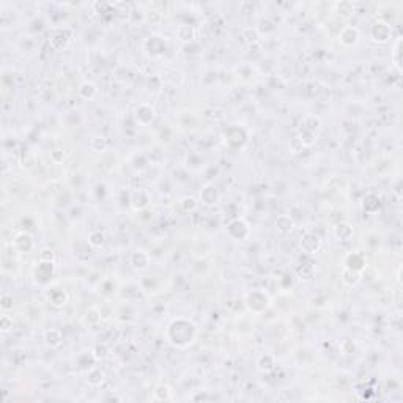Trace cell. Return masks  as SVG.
<instances>
[{
  "label": "cell",
  "mask_w": 403,
  "mask_h": 403,
  "mask_svg": "<svg viewBox=\"0 0 403 403\" xmlns=\"http://www.w3.org/2000/svg\"><path fill=\"white\" fill-rule=\"evenodd\" d=\"M96 93H98V89L93 82H84L79 87V95L84 99H93Z\"/></svg>",
  "instance_id": "cell-27"
},
{
  "label": "cell",
  "mask_w": 403,
  "mask_h": 403,
  "mask_svg": "<svg viewBox=\"0 0 403 403\" xmlns=\"http://www.w3.org/2000/svg\"><path fill=\"white\" fill-rule=\"evenodd\" d=\"M165 335H167V340L173 347L187 348L194 344V340L197 337V326L189 318L178 317L175 320H172V323L165 331Z\"/></svg>",
  "instance_id": "cell-1"
},
{
  "label": "cell",
  "mask_w": 403,
  "mask_h": 403,
  "mask_svg": "<svg viewBox=\"0 0 403 403\" xmlns=\"http://www.w3.org/2000/svg\"><path fill=\"white\" fill-rule=\"evenodd\" d=\"M70 37H71L70 30H66V29H55V30H54V33H52V37H51V46H52L54 49H62V48H65L66 44H68Z\"/></svg>",
  "instance_id": "cell-13"
},
{
  "label": "cell",
  "mask_w": 403,
  "mask_h": 403,
  "mask_svg": "<svg viewBox=\"0 0 403 403\" xmlns=\"http://www.w3.org/2000/svg\"><path fill=\"white\" fill-rule=\"evenodd\" d=\"M321 247V239L315 233H306L301 238V249L306 254H317Z\"/></svg>",
  "instance_id": "cell-10"
},
{
  "label": "cell",
  "mask_w": 403,
  "mask_h": 403,
  "mask_svg": "<svg viewBox=\"0 0 403 403\" xmlns=\"http://www.w3.org/2000/svg\"><path fill=\"white\" fill-rule=\"evenodd\" d=\"M129 202H131V205H132L134 210L140 211V210H145V208L150 205L151 196L145 189H139V191H134L131 194V200Z\"/></svg>",
  "instance_id": "cell-12"
},
{
  "label": "cell",
  "mask_w": 403,
  "mask_h": 403,
  "mask_svg": "<svg viewBox=\"0 0 403 403\" xmlns=\"http://www.w3.org/2000/svg\"><path fill=\"white\" fill-rule=\"evenodd\" d=\"M63 156H65V153L62 150H54L52 151V159L55 161V163H60V161L63 159Z\"/></svg>",
  "instance_id": "cell-40"
},
{
  "label": "cell",
  "mask_w": 403,
  "mask_h": 403,
  "mask_svg": "<svg viewBox=\"0 0 403 403\" xmlns=\"http://www.w3.org/2000/svg\"><path fill=\"white\" fill-rule=\"evenodd\" d=\"M148 263H150V255H148V252H145V251H142V249L132 252V255H131V265H132L134 270L142 271V270H145L147 266H148Z\"/></svg>",
  "instance_id": "cell-15"
},
{
  "label": "cell",
  "mask_w": 403,
  "mask_h": 403,
  "mask_svg": "<svg viewBox=\"0 0 403 403\" xmlns=\"http://www.w3.org/2000/svg\"><path fill=\"white\" fill-rule=\"evenodd\" d=\"M227 233H228V237L233 239H246L249 237L251 228L247 225L246 220L233 219V220H230V224L227 225Z\"/></svg>",
  "instance_id": "cell-3"
},
{
  "label": "cell",
  "mask_w": 403,
  "mask_h": 403,
  "mask_svg": "<svg viewBox=\"0 0 403 403\" xmlns=\"http://www.w3.org/2000/svg\"><path fill=\"white\" fill-rule=\"evenodd\" d=\"M302 125H304V126H302L304 129L312 131V132L317 134L320 131V128H321V120L318 117H315V115H307L304 118V122H302Z\"/></svg>",
  "instance_id": "cell-28"
},
{
  "label": "cell",
  "mask_w": 403,
  "mask_h": 403,
  "mask_svg": "<svg viewBox=\"0 0 403 403\" xmlns=\"http://www.w3.org/2000/svg\"><path fill=\"white\" fill-rule=\"evenodd\" d=\"M177 38L184 44L191 43V41H194V38H196V29L189 24H181L177 29Z\"/></svg>",
  "instance_id": "cell-19"
},
{
  "label": "cell",
  "mask_w": 403,
  "mask_h": 403,
  "mask_svg": "<svg viewBox=\"0 0 403 403\" xmlns=\"http://www.w3.org/2000/svg\"><path fill=\"white\" fill-rule=\"evenodd\" d=\"M294 274L302 282H311L315 276V266L312 263H301L294 268Z\"/></svg>",
  "instance_id": "cell-18"
},
{
  "label": "cell",
  "mask_w": 403,
  "mask_h": 403,
  "mask_svg": "<svg viewBox=\"0 0 403 403\" xmlns=\"http://www.w3.org/2000/svg\"><path fill=\"white\" fill-rule=\"evenodd\" d=\"M3 312H8L10 309H13V296L10 294H2V304H0Z\"/></svg>",
  "instance_id": "cell-39"
},
{
  "label": "cell",
  "mask_w": 403,
  "mask_h": 403,
  "mask_svg": "<svg viewBox=\"0 0 403 403\" xmlns=\"http://www.w3.org/2000/svg\"><path fill=\"white\" fill-rule=\"evenodd\" d=\"M380 208V200L375 196H367L364 199V211L367 213H375Z\"/></svg>",
  "instance_id": "cell-31"
},
{
  "label": "cell",
  "mask_w": 403,
  "mask_h": 403,
  "mask_svg": "<svg viewBox=\"0 0 403 403\" xmlns=\"http://www.w3.org/2000/svg\"><path fill=\"white\" fill-rule=\"evenodd\" d=\"M353 227L351 224H348V222H340L334 227V235H335V238L340 239V241H348V239H351L353 238Z\"/></svg>",
  "instance_id": "cell-21"
},
{
  "label": "cell",
  "mask_w": 403,
  "mask_h": 403,
  "mask_svg": "<svg viewBox=\"0 0 403 403\" xmlns=\"http://www.w3.org/2000/svg\"><path fill=\"white\" fill-rule=\"evenodd\" d=\"M92 148L95 150V151H106L107 150V140H106V137H103V136H96V137H93L92 139Z\"/></svg>",
  "instance_id": "cell-34"
},
{
  "label": "cell",
  "mask_w": 403,
  "mask_h": 403,
  "mask_svg": "<svg viewBox=\"0 0 403 403\" xmlns=\"http://www.w3.org/2000/svg\"><path fill=\"white\" fill-rule=\"evenodd\" d=\"M39 260L41 261H55V254L52 249H43L39 252Z\"/></svg>",
  "instance_id": "cell-38"
},
{
  "label": "cell",
  "mask_w": 403,
  "mask_h": 403,
  "mask_svg": "<svg viewBox=\"0 0 403 403\" xmlns=\"http://www.w3.org/2000/svg\"><path fill=\"white\" fill-rule=\"evenodd\" d=\"M344 266L347 268V270H351V271H356V273H362L367 268V258L361 252L354 251V252H350L345 257Z\"/></svg>",
  "instance_id": "cell-5"
},
{
  "label": "cell",
  "mask_w": 403,
  "mask_h": 403,
  "mask_svg": "<svg viewBox=\"0 0 403 403\" xmlns=\"http://www.w3.org/2000/svg\"><path fill=\"white\" fill-rule=\"evenodd\" d=\"M145 49L148 51V52H151V49H156L154 55H161V54L165 51V41L161 37L153 35V37H150L145 41Z\"/></svg>",
  "instance_id": "cell-20"
},
{
  "label": "cell",
  "mask_w": 403,
  "mask_h": 403,
  "mask_svg": "<svg viewBox=\"0 0 403 403\" xmlns=\"http://www.w3.org/2000/svg\"><path fill=\"white\" fill-rule=\"evenodd\" d=\"M335 8H337V13H342V15L348 16L354 11V5L351 2H340L335 5Z\"/></svg>",
  "instance_id": "cell-35"
},
{
  "label": "cell",
  "mask_w": 403,
  "mask_h": 403,
  "mask_svg": "<svg viewBox=\"0 0 403 403\" xmlns=\"http://www.w3.org/2000/svg\"><path fill=\"white\" fill-rule=\"evenodd\" d=\"M370 37L377 43H387L392 37V29L386 21H377L370 29Z\"/></svg>",
  "instance_id": "cell-4"
},
{
  "label": "cell",
  "mask_w": 403,
  "mask_h": 403,
  "mask_svg": "<svg viewBox=\"0 0 403 403\" xmlns=\"http://www.w3.org/2000/svg\"><path fill=\"white\" fill-rule=\"evenodd\" d=\"M104 377L106 375L99 367H90L89 372H87V383L90 386H101L104 381Z\"/></svg>",
  "instance_id": "cell-22"
},
{
  "label": "cell",
  "mask_w": 403,
  "mask_h": 403,
  "mask_svg": "<svg viewBox=\"0 0 403 403\" xmlns=\"http://www.w3.org/2000/svg\"><path fill=\"white\" fill-rule=\"evenodd\" d=\"M13 326H15L13 318L10 315L3 313L2 317H0V331H2V334H8L10 331H13Z\"/></svg>",
  "instance_id": "cell-32"
},
{
  "label": "cell",
  "mask_w": 403,
  "mask_h": 403,
  "mask_svg": "<svg viewBox=\"0 0 403 403\" xmlns=\"http://www.w3.org/2000/svg\"><path fill=\"white\" fill-rule=\"evenodd\" d=\"M257 368L261 373L273 372L274 368H276V358H274V354H270V353L261 354L257 361Z\"/></svg>",
  "instance_id": "cell-16"
},
{
  "label": "cell",
  "mask_w": 403,
  "mask_h": 403,
  "mask_svg": "<svg viewBox=\"0 0 403 403\" xmlns=\"http://www.w3.org/2000/svg\"><path fill=\"white\" fill-rule=\"evenodd\" d=\"M54 276V261H41L35 268V280L39 285H48Z\"/></svg>",
  "instance_id": "cell-7"
},
{
  "label": "cell",
  "mask_w": 403,
  "mask_h": 403,
  "mask_svg": "<svg viewBox=\"0 0 403 403\" xmlns=\"http://www.w3.org/2000/svg\"><path fill=\"white\" fill-rule=\"evenodd\" d=\"M220 199V194L218 191V187L211 184V183H208L205 184L203 187H202V191H200V200H202V203L206 205V206H213V205H216Z\"/></svg>",
  "instance_id": "cell-8"
},
{
  "label": "cell",
  "mask_w": 403,
  "mask_h": 403,
  "mask_svg": "<svg viewBox=\"0 0 403 403\" xmlns=\"http://www.w3.org/2000/svg\"><path fill=\"white\" fill-rule=\"evenodd\" d=\"M33 238L30 233L27 232H21L18 233L15 239H13V246H15V249L18 252H30L33 249Z\"/></svg>",
  "instance_id": "cell-11"
},
{
  "label": "cell",
  "mask_w": 403,
  "mask_h": 403,
  "mask_svg": "<svg viewBox=\"0 0 403 403\" xmlns=\"http://www.w3.org/2000/svg\"><path fill=\"white\" fill-rule=\"evenodd\" d=\"M228 134H230V136H227V144L232 147V148H238V147H241L243 145L244 142H246V139H247V136H246V132L241 129V128H230V129H228Z\"/></svg>",
  "instance_id": "cell-14"
},
{
  "label": "cell",
  "mask_w": 403,
  "mask_h": 403,
  "mask_svg": "<svg viewBox=\"0 0 403 403\" xmlns=\"http://www.w3.org/2000/svg\"><path fill=\"white\" fill-rule=\"evenodd\" d=\"M180 205H181V208H183V210H184L186 213H192V211H196L197 208H199V202H197L196 197L186 196V197L181 199Z\"/></svg>",
  "instance_id": "cell-30"
},
{
  "label": "cell",
  "mask_w": 403,
  "mask_h": 403,
  "mask_svg": "<svg viewBox=\"0 0 403 403\" xmlns=\"http://www.w3.org/2000/svg\"><path fill=\"white\" fill-rule=\"evenodd\" d=\"M339 38H340V43L344 44L345 48H353V46H356L359 41V30L356 29V27L347 25L342 29Z\"/></svg>",
  "instance_id": "cell-9"
},
{
  "label": "cell",
  "mask_w": 403,
  "mask_h": 403,
  "mask_svg": "<svg viewBox=\"0 0 403 403\" xmlns=\"http://www.w3.org/2000/svg\"><path fill=\"white\" fill-rule=\"evenodd\" d=\"M109 354H110V350L106 342H99V344H96L92 350V358L95 361H106L109 358Z\"/></svg>",
  "instance_id": "cell-24"
},
{
  "label": "cell",
  "mask_w": 403,
  "mask_h": 403,
  "mask_svg": "<svg viewBox=\"0 0 403 403\" xmlns=\"http://www.w3.org/2000/svg\"><path fill=\"white\" fill-rule=\"evenodd\" d=\"M44 342H46V345L51 348H58L63 344L62 331H60V329H55V328L48 329V331L44 332Z\"/></svg>",
  "instance_id": "cell-17"
},
{
  "label": "cell",
  "mask_w": 403,
  "mask_h": 403,
  "mask_svg": "<svg viewBox=\"0 0 403 403\" xmlns=\"http://www.w3.org/2000/svg\"><path fill=\"white\" fill-rule=\"evenodd\" d=\"M49 299L55 307H62V306L66 304L68 296H66V293L62 290V288H54V290L49 293Z\"/></svg>",
  "instance_id": "cell-25"
},
{
  "label": "cell",
  "mask_w": 403,
  "mask_h": 403,
  "mask_svg": "<svg viewBox=\"0 0 403 403\" xmlns=\"http://www.w3.org/2000/svg\"><path fill=\"white\" fill-rule=\"evenodd\" d=\"M154 115H156V112H154V107L147 104V103H142L136 107V110H134V118H136V122L142 126H148L153 120H154Z\"/></svg>",
  "instance_id": "cell-6"
},
{
  "label": "cell",
  "mask_w": 403,
  "mask_h": 403,
  "mask_svg": "<svg viewBox=\"0 0 403 403\" xmlns=\"http://www.w3.org/2000/svg\"><path fill=\"white\" fill-rule=\"evenodd\" d=\"M400 46H402V38L397 39V43H395V48H394V52H392V62H394V66L397 70H400V63H402V60H400Z\"/></svg>",
  "instance_id": "cell-36"
},
{
  "label": "cell",
  "mask_w": 403,
  "mask_h": 403,
  "mask_svg": "<svg viewBox=\"0 0 403 403\" xmlns=\"http://www.w3.org/2000/svg\"><path fill=\"white\" fill-rule=\"evenodd\" d=\"M25 154H29V151L22 153V163H25ZM33 164V158H27V167H30Z\"/></svg>",
  "instance_id": "cell-41"
},
{
  "label": "cell",
  "mask_w": 403,
  "mask_h": 403,
  "mask_svg": "<svg viewBox=\"0 0 403 403\" xmlns=\"http://www.w3.org/2000/svg\"><path fill=\"white\" fill-rule=\"evenodd\" d=\"M276 227L280 233H290L294 228V220L292 216H288V214H282V216H279L276 219Z\"/></svg>",
  "instance_id": "cell-23"
},
{
  "label": "cell",
  "mask_w": 403,
  "mask_h": 403,
  "mask_svg": "<svg viewBox=\"0 0 403 403\" xmlns=\"http://www.w3.org/2000/svg\"><path fill=\"white\" fill-rule=\"evenodd\" d=\"M148 159H150V163L154 164V165H159L161 163L164 161V153L161 151V150H153L148 153Z\"/></svg>",
  "instance_id": "cell-37"
},
{
  "label": "cell",
  "mask_w": 403,
  "mask_h": 403,
  "mask_svg": "<svg viewBox=\"0 0 403 403\" xmlns=\"http://www.w3.org/2000/svg\"><path fill=\"white\" fill-rule=\"evenodd\" d=\"M244 302H246V307L254 313H263L271 306V299L268 296V293L260 290V288L246 293Z\"/></svg>",
  "instance_id": "cell-2"
},
{
  "label": "cell",
  "mask_w": 403,
  "mask_h": 403,
  "mask_svg": "<svg viewBox=\"0 0 403 403\" xmlns=\"http://www.w3.org/2000/svg\"><path fill=\"white\" fill-rule=\"evenodd\" d=\"M89 243H90L93 247L103 246V243H104V233L101 232V230H93V232L89 235Z\"/></svg>",
  "instance_id": "cell-33"
},
{
  "label": "cell",
  "mask_w": 403,
  "mask_h": 403,
  "mask_svg": "<svg viewBox=\"0 0 403 403\" xmlns=\"http://www.w3.org/2000/svg\"><path fill=\"white\" fill-rule=\"evenodd\" d=\"M170 397H172V392H170V387L167 385H159L153 392V399L158 400V402L169 400Z\"/></svg>",
  "instance_id": "cell-29"
},
{
  "label": "cell",
  "mask_w": 403,
  "mask_h": 403,
  "mask_svg": "<svg viewBox=\"0 0 403 403\" xmlns=\"http://www.w3.org/2000/svg\"><path fill=\"white\" fill-rule=\"evenodd\" d=\"M361 277H362V273H356V271H351V270H347V268H344V271H342V280H344L345 284L350 285V287L358 285Z\"/></svg>",
  "instance_id": "cell-26"
}]
</instances>
